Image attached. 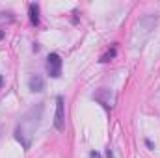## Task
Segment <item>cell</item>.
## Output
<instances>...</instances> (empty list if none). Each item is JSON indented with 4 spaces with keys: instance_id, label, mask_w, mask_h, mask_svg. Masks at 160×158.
<instances>
[{
    "instance_id": "6da1fadb",
    "label": "cell",
    "mask_w": 160,
    "mask_h": 158,
    "mask_svg": "<svg viewBox=\"0 0 160 158\" xmlns=\"http://www.w3.org/2000/svg\"><path fill=\"white\" fill-rule=\"evenodd\" d=\"M43 102L32 106L24 116L21 119V123L17 125L15 128V140L28 151L32 147V140H34V134L36 130L39 128V123H41V116H43Z\"/></svg>"
},
{
    "instance_id": "7a4b0ae2",
    "label": "cell",
    "mask_w": 160,
    "mask_h": 158,
    "mask_svg": "<svg viewBox=\"0 0 160 158\" xmlns=\"http://www.w3.org/2000/svg\"><path fill=\"white\" fill-rule=\"evenodd\" d=\"M62 65H63V62H62L60 54H56V52L48 54V58H47V73L52 78H60L62 77Z\"/></svg>"
},
{
    "instance_id": "3957f363",
    "label": "cell",
    "mask_w": 160,
    "mask_h": 158,
    "mask_svg": "<svg viewBox=\"0 0 160 158\" xmlns=\"http://www.w3.org/2000/svg\"><path fill=\"white\" fill-rule=\"evenodd\" d=\"M93 99H95L99 104H102L106 110H110V108L116 104V95L112 93V89H106V87H101V89L93 95Z\"/></svg>"
},
{
    "instance_id": "277c9868",
    "label": "cell",
    "mask_w": 160,
    "mask_h": 158,
    "mask_svg": "<svg viewBox=\"0 0 160 158\" xmlns=\"http://www.w3.org/2000/svg\"><path fill=\"white\" fill-rule=\"evenodd\" d=\"M56 130H63L65 126V112H63V97H56V114H54Z\"/></svg>"
},
{
    "instance_id": "5b68a950",
    "label": "cell",
    "mask_w": 160,
    "mask_h": 158,
    "mask_svg": "<svg viewBox=\"0 0 160 158\" xmlns=\"http://www.w3.org/2000/svg\"><path fill=\"white\" fill-rule=\"evenodd\" d=\"M28 87H30V91H34V93H39L45 89V80L41 75H32L30 80H28Z\"/></svg>"
},
{
    "instance_id": "8992f818",
    "label": "cell",
    "mask_w": 160,
    "mask_h": 158,
    "mask_svg": "<svg viewBox=\"0 0 160 158\" xmlns=\"http://www.w3.org/2000/svg\"><path fill=\"white\" fill-rule=\"evenodd\" d=\"M28 13H30V22L34 26L39 24V6L38 4H30L28 6Z\"/></svg>"
},
{
    "instance_id": "52a82bcc",
    "label": "cell",
    "mask_w": 160,
    "mask_h": 158,
    "mask_svg": "<svg viewBox=\"0 0 160 158\" xmlns=\"http://www.w3.org/2000/svg\"><path fill=\"white\" fill-rule=\"evenodd\" d=\"M114 56H116V48H112V50H108V52H106V54H104V56L101 58V62H110V60H112Z\"/></svg>"
},
{
    "instance_id": "ba28073f",
    "label": "cell",
    "mask_w": 160,
    "mask_h": 158,
    "mask_svg": "<svg viewBox=\"0 0 160 158\" xmlns=\"http://www.w3.org/2000/svg\"><path fill=\"white\" fill-rule=\"evenodd\" d=\"M89 158H101V155H99L97 151H91V153H89Z\"/></svg>"
},
{
    "instance_id": "9c48e42d",
    "label": "cell",
    "mask_w": 160,
    "mask_h": 158,
    "mask_svg": "<svg viewBox=\"0 0 160 158\" xmlns=\"http://www.w3.org/2000/svg\"><path fill=\"white\" fill-rule=\"evenodd\" d=\"M106 156H108V158H114V153H112V149H106Z\"/></svg>"
},
{
    "instance_id": "30bf717a",
    "label": "cell",
    "mask_w": 160,
    "mask_h": 158,
    "mask_svg": "<svg viewBox=\"0 0 160 158\" xmlns=\"http://www.w3.org/2000/svg\"><path fill=\"white\" fill-rule=\"evenodd\" d=\"M2 87H4V77L0 75V89H2Z\"/></svg>"
}]
</instances>
